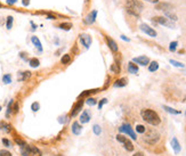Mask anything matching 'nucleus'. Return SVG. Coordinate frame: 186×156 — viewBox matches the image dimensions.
<instances>
[{
    "label": "nucleus",
    "instance_id": "1",
    "mask_svg": "<svg viewBox=\"0 0 186 156\" xmlns=\"http://www.w3.org/2000/svg\"><path fill=\"white\" fill-rule=\"evenodd\" d=\"M141 115L143 117V120L146 122V123L151 124L153 127H156L161 123V118L159 116V114L155 111L151 110V108H144L142 110Z\"/></svg>",
    "mask_w": 186,
    "mask_h": 156
},
{
    "label": "nucleus",
    "instance_id": "2",
    "mask_svg": "<svg viewBox=\"0 0 186 156\" xmlns=\"http://www.w3.org/2000/svg\"><path fill=\"white\" fill-rule=\"evenodd\" d=\"M124 7H126L127 13L135 16V17H139L141 16L142 10L144 8L143 2H141L139 0H126Z\"/></svg>",
    "mask_w": 186,
    "mask_h": 156
},
{
    "label": "nucleus",
    "instance_id": "3",
    "mask_svg": "<svg viewBox=\"0 0 186 156\" xmlns=\"http://www.w3.org/2000/svg\"><path fill=\"white\" fill-rule=\"evenodd\" d=\"M21 155L22 156H42L41 152L37 146L33 145H24L21 147Z\"/></svg>",
    "mask_w": 186,
    "mask_h": 156
},
{
    "label": "nucleus",
    "instance_id": "4",
    "mask_svg": "<svg viewBox=\"0 0 186 156\" xmlns=\"http://www.w3.org/2000/svg\"><path fill=\"white\" fill-rule=\"evenodd\" d=\"M145 137H144V141L148 145H155L160 139V135L158 131H155L154 129H150V130L145 131Z\"/></svg>",
    "mask_w": 186,
    "mask_h": 156
},
{
    "label": "nucleus",
    "instance_id": "5",
    "mask_svg": "<svg viewBox=\"0 0 186 156\" xmlns=\"http://www.w3.org/2000/svg\"><path fill=\"white\" fill-rule=\"evenodd\" d=\"M152 22H153L154 25H163L167 26V27H170V29L175 27L173 23H171L170 20H168L166 16H155V17L152 18Z\"/></svg>",
    "mask_w": 186,
    "mask_h": 156
},
{
    "label": "nucleus",
    "instance_id": "6",
    "mask_svg": "<svg viewBox=\"0 0 186 156\" xmlns=\"http://www.w3.org/2000/svg\"><path fill=\"white\" fill-rule=\"evenodd\" d=\"M119 131L121 132V133H124V135H128L131 139H134V140H136L137 139V136H136L135 131H134V129L131 128V125L128 123H124L122 124L121 127L119 128Z\"/></svg>",
    "mask_w": 186,
    "mask_h": 156
},
{
    "label": "nucleus",
    "instance_id": "7",
    "mask_svg": "<svg viewBox=\"0 0 186 156\" xmlns=\"http://www.w3.org/2000/svg\"><path fill=\"white\" fill-rule=\"evenodd\" d=\"M116 140L123 145V147H124L126 150H128V152H133L134 150V145H133V143L129 140L127 137H124L123 135H118L116 136Z\"/></svg>",
    "mask_w": 186,
    "mask_h": 156
},
{
    "label": "nucleus",
    "instance_id": "8",
    "mask_svg": "<svg viewBox=\"0 0 186 156\" xmlns=\"http://www.w3.org/2000/svg\"><path fill=\"white\" fill-rule=\"evenodd\" d=\"M155 9L156 10H162V12H168V10H173V5L170 2H165V1H159L155 4Z\"/></svg>",
    "mask_w": 186,
    "mask_h": 156
},
{
    "label": "nucleus",
    "instance_id": "9",
    "mask_svg": "<svg viewBox=\"0 0 186 156\" xmlns=\"http://www.w3.org/2000/svg\"><path fill=\"white\" fill-rule=\"evenodd\" d=\"M139 29H141L143 32L145 33V34H147V35H150V37H152V38H155L156 35H158V33H156V31L154 30L153 27H151L150 25H147L146 23H143V24H141V26H139Z\"/></svg>",
    "mask_w": 186,
    "mask_h": 156
},
{
    "label": "nucleus",
    "instance_id": "10",
    "mask_svg": "<svg viewBox=\"0 0 186 156\" xmlns=\"http://www.w3.org/2000/svg\"><path fill=\"white\" fill-rule=\"evenodd\" d=\"M133 62L135 64H138V65L141 66H146L150 64V58H148L147 56H138V57L133 58Z\"/></svg>",
    "mask_w": 186,
    "mask_h": 156
},
{
    "label": "nucleus",
    "instance_id": "11",
    "mask_svg": "<svg viewBox=\"0 0 186 156\" xmlns=\"http://www.w3.org/2000/svg\"><path fill=\"white\" fill-rule=\"evenodd\" d=\"M105 40H106L107 46H109V48L112 50V52H116L118 50H119V47H118V43L116 42V40H113L111 37H109V35H106V37H105Z\"/></svg>",
    "mask_w": 186,
    "mask_h": 156
},
{
    "label": "nucleus",
    "instance_id": "12",
    "mask_svg": "<svg viewBox=\"0 0 186 156\" xmlns=\"http://www.w3.org/2000/svg\"><path fill=\"white\" fill-rule=\"evenodd\" d=\"M80 42L82 43V45L86 47V48H89L90 45H91V38H90V35L88 34H86V33H82V34H80Z\"/></svg>",
    "mask_w": 186,
    "mask_h": 156
},
{
    "label": "nucleus",
    "instance_id": "13",
    "mask_svg": "<svg viewBox=\"0 0 186 156\" xmlns=\"http://www.w3.org/2000/svg\"><path fill=\"white\" fill-rule=\"evenodd\" d=\"M97 18V10H93V12H90L87 16H86V18H84V23L86 24H93V23H95V21Z\"/></svg>",
    "mask_w": 186,
    "mask_h": 156
},
{
    "label": "nucleus",
    "instance_id": "14",
    "mask_svg": "<svg viewBox=\"0 0 186 156\" xmlns=\"http://www.w3.org/2000/svg\"><path fill=\"white\" fill-rule=\"evenodd\" d=\"M170 145H171V147H173V153H175V154H179V152L182 150V147H180V143L176 137H173V139H171Z\"/></svg>",
    "mask_w": 186,
    "mask_h": 156
},
{
    "label": "nucleus",
    "instance_id": "15",
    "mask_svg": "<svg viewBox=\"0 0 186 156\" xmlns=\"http://www.w3.org/2000/svg\"><path fill=\"white\" fill-rule=\"evenodd\" d=\"M82 105H84V100H79L77 102L74 106H73V108H72V112H71V116H76L79 112L81 111V108H82Z\"/></svg>",
    "mask_w": 186,
    "mask_h": 156
},
{
    "label": "nucleus",
    "instance_id": "16",
    "mask_svg": "<svg viewBox=\"0 0 186 156\" xmlns=\"http://www.w3.org/2000/svg\"><path fill=\"white\" fill-rule=\"evenodd\" d=\"M71 130H72V132H73V135L79 136V135L82 132V125L79 123L78 121H76V122H73V124H72Z\"/></svg>",
    "mask_w": 186,
    "mask_h": 156
},
{
    "label": "nucleus",
    "instance_id": "17",
    "mask_svg": "<svg viewBox=\"0 0 186 156\" xmlns=\"http://www.w3.org/2000/svg\"><path fill=\"white\" fill-rule=\"evenodd\" d=\"M79 121H80V123H88L90 121V114L88 113V111H84L82 112V114L80 115V117H79Z\"/></svg>",
    "mask_w": 186,
    "mask_h": 156
},
{
    "label": "nucleus",
    "instance_id": "18",
    "mask_svg": "<svg viewBox=\"0 0 186 156\" xmlns=\"http://www.w3.org/2000/svg\"><path fill=\"white\" fill-rule=\"evenodd\" d=\"M127 85H128V79L127 78L119 79V80H116V82L113 83V85H114L116 88H122V87H126Z\"/></svg>",
    "mask_w": 186,
    "mask_h": 156
},
{
    "label": "nucleus",
    "instance_id": "19",
    "mask_svg": "<svg viewBox=\"0 0 186 156\" xmlns=\"http://www.w3.org/2000/svg\"><path fill=\"white\" fill-rule=\"evenodd\" d=\"M31 41H32L33 46L38 49L39 52H42V45H41V42H40V40H39L38 37H36V35H33L32 38H31Z\"/></svg>",
    "mask_w": 186,
    "mask_h": 156
},
{
    "label": "nucleus",
    "instance_id": "20",
    "mask_svg": "<svg viewBox=\"0 0 186 156\" xmlns=\"http://www.w3.org/2000/svg\"><path fill=\"white\" fill-rule=\"evenodd\" d=\"M31 72L25 71V72H19V81H26L31 78Z\"/></svg>",
    "mask_w": 186,
    "mask_h": 156
},
{
    "label": "nucleus",
    "instance_id": "21",
    "mask_svg": "<svg viewBox=\"0 0 186 156\" xmlns=\"http://www.w3.org/2000/svg\"><path fill=\"white\" fill-rule=\"evenodd\" d=\"M128 72L131 74H136L138 73V66L137 64H135L134 62H129L128 63Z\"/></svg>",
    "mask_w": 186,
    "mask_h": 156
},
{
    "label": "nucleus",
    "instance_id": "22",
    "mask_svg": "<svg viewBox=\"0 0 186 156\" xmlns=\"http://www.w3.org/2000/svg\"><path fill=\"white\" fill-rule=\"evenodd\" d=\"M0 130H4V131H6V132H12L13 128H12L10 124H8L2 121V122H0Z\"/></svg>",
    "mask_w": 186,
    "mask_h": 156
},
{
    "label": "nucleus",
    "instance_id": "23",
    "mask_svg": "<svg viewBox=\"0 0 186 156\" xmlns=\"http://www.w3.org/2000/svg\"><path fill=\"white\" fill-rule=\"evenodd\" d=\"M29 64H30V66L33 67V68H37V67H39V65H40V60H39L38 58H36V57H33V58L29 59Z\"/></svg>",
    "mask_w": 186,
    "mask_h": 156
},
{
    "label": "nucleus",
    "instance_id": "24",
    "mask_svg": "<svg viewBox=\"0 0 186 156\" xmlns=\"http://www.w3.org/2000/svg\"><path fill=\"white\" fill-rule=\"evenodd\" d=\"M165 16L167 17L168 20H171V21H177V15L175 13H173V10H168V12H165Z\"/></svg>",
    "mask_w": 186,
    "mask_h": 156
},
{
    "label": "nucleus",
    "instance_id": "25",
    "mask_svg": "<svg viewBox=\"0 0 186 156\" xmlns=\"http://www.w3.org/2000/svg\"><path fill=\"white\" fill-rule=\"evenodd\" d=\"M159 70V63L158 62H152V63H150L148 64V71L150 72H155Z\"/></svg>",
    "mask_w": 186,
    "mask_h": 156
},
{
    "label": "nucleus",
    "instance_id": "26",
    "mask_svg": "<svg viewBox=\"0 0 186 156\" xmlns=\"http://www.w3.org/2000/svg\"><path fill=\"white\" fill-rule=\"evenodd\" d=\"M61 62H62V64H63V65H67V64H70V62H71V55L70 54H65V55H63V57L61 58Z\"/></svg>",
    "mask_w": 186,
    "mask_h": 156
},
{
    "label": "nucleus",
    "instance_id": "27",
    "mask_svg": "<svg viewBox=\"0 0 186 156\" xmlns=\"http://www.w3.org/2000/svg\"><path fill=\"white\" fill-rule=\"evenodd\" d=\"M110 70L113 72V73H116V74H119L120 71H121V68H120V64H118V63H114V64H112L111 67H110Z\"/></svg>",
    "mask_w": 186,
    "mask_h": 156
},
{
    "label": "nucleus",
    "instance_id": "28",
    "mask_svg": "<svg viewBox=\"0 0 186 156\" xmlns=\"http://www.w3.org/2000/svg\"><path fill=\"white\" fill-rule=\"evenodd\" d=\"M13 23H14V17L13 16H8L6 18V27L7 30H10L13 27Z\"/></svg>",
    "mask_w": 186,
    "mask_h": 156
},
{
    "label": "nucleus",
    "instance_id": "29",
    "mask_svg": "<svg viewBox=\"0 0 186 156\" xmlns=\"http://www.w3.org/2000/svg\"><path fill=\"white\" fill-rule=\"evenodd\" d=\"M13 104H14V100L12 99L9 103H8V106H7V111H6V117H9L12 112H13Z\"/></svg>",
    "mask_w": 186,
    "mask_h": 156
},
{
    "label": "nucleus",
    "instance_id": "30",
    "mask_svg": "<svg viewBox=\"0 0 186 156\" xmlns=\"http://www.w3.org/2000/svg\"><path fill=\"white\" fill-rule=\"evenodd\" d=\"M59 29H62V30H64V31H70L71 29H72V24L69 23V22H66V23H61V24H59Z\"/></svg>",
    "mask_w": 186,
    "mask_h": 156
},
{
    "label": "nucleus",
    "instance_id": "31",
    "mask_svg": "<svg viewBox=\"0 0 186 156\" xmlns=\"http://www.w3.org/2000/svg\"><path fill=\"white\" fill-rule=\"evenodd\" d=\"M163 110L168 113H170V114H175V115H177V114H180L179 111H177V110H173L171 107H169V106H166V105H163Z\"/></svg>",
    "mask_w": 186,
    "mask_h": 156
},
{
    "label": "nucleus",
    "instance_id": "32",
    "mask_svg": "<svg viewBox=\"0 0 186 156\" xmlns=\"http://www.w3.org/2000/svg\"><path fill=\"white\" fill-rule=\"evenodd\" d=\"M14 141H15V143H17L19 147H22V146H24V145H26V143L21 138V137L19 136H15L14 137Z\"/></svg>",
    "mask_w": 186,
    "mask_h": 156
},
{
    "label": "nucleus",
    "instance_id": "33",
    "mask_svg": "<svg viewBox=\"0 0 186 156\" xmlns=\"http://www.w3.org/2000/svg\"><path fill=\"white\" fill-rule=\"evenodd\" d=\"M169 63H170L171 65L175 66V67H180V68H184V67H185V65H184L183 63L177 62V60H175V59H170V60H169Z\"/></svg>",
    "mask_w": 186,
    "mask_h": 156
},
{
    "label": "nucleus",
    "instance_id": "34",
    "mask_svg": "<svg viewBox=\"0 0 186 156\" xmlns=\"http://www.w3.org/2000/svg\"><path fill=\"white\" fill-rule=\"evenodd\" d=\"M84 103L88 105V106H95V105L97 104V100L93 97H88L87 99H86V102H84Z\"/></svg>",
    "mask_w": 186,
    "mask_h": 156
},
{
    "label": "nucleus",
    "instance_id": "35",
    "mask_svg": "<svg viewBox=\"0 0 186 156\" xmlns=\"http://www.w3.org/2000/svg\"><path fill=\"white\" fill-rule=\"evenodd\" d=\"M2 82H4L5 85L12 83V75H10V74H5V75L2 77Z\"/></svg>",
    "mask_w": 186,
    "mask_h": 156
},
{
    "label": "nucleus",
    "instance_id": "36",
    "mask_svg": "<svg viewBox=\"0 0 186 156\" xmlns=\"http://www.w3.org/2000/svg\"><path fill=\"white\" fill-rule=\"evenodd\" d=\"M177 46H178V42H177V41H171V42H170V45H169V50H170L171 52H176Z\"/></svg>",
    "mask_w": 186,
    "mask_h": 156
},
{
    "label": "nucleus",
    "instance_id": "37",
    "mask_svg": "<svg viewBox=\"0 0 186 156\" xmlns=\"http://www.w3.org/2000/svg\"><path fill=\"white\" fill-rule=\"evenodd\" d=\"M136 131L138 132V133H145V131H146V128L144 127V125H142V124H137V127H136Z\"/></svg>",
    "mask_w": 186,
    "mask_h": 156
},
{
    "label": "nucleus",
    "instance_id": "38",
    "mask_svg": "<svg viewBox=\"0 0 186 156\" xmlns=\"http://www.w3.org/2000/svg\"><path fill=\"white\" fill-rule=\"evenodd\" d=\"M93 131H94V133H95L96 136H99V135L102 133V129H101V127H99V125H97V124H95V125L93 127Z\"/></svg>",
    "mask_w": 186,
    "mask_h": 156
},
{
    "label": "nucleus",
    "instance_id": "39",
    "mask_svg": "<svg viewBox=\"0 0 186 156\" xmlns=\"http://www.w3.org/2000/svg\"><path fill=\"white\" fill-rule=\"evenodd\" d=\"M31 110L33 112H38L40 110V104H39L38 102H34L32 105H31Z\"/></svg>",
    "mask_w": 186,
    "mask_h": 156
},
{
    "label": "nucleus",
    "instance_id": "40",
    "mask_svg": "<svg viewBox=\"0 0 186 156\" xmlns=\"http://www.w3.org/2000/svg\"><path fill=\"white\" fill-rule=\"evenodd\" d=\"M107 103V99L106 98H103V99H101L99 100V103H98V110H102L103 106Z\"/></svg>",
    "mask_w": 186,
    "mask_h": 156
},
{
    "label": "nucleus",
    "instance_id": "41",
    "mask_svg": "<svg viewBox=\"0 0 186 156\" xmlns=\"http://www.w3.org/2000/svg\"><path fill=\"white\" fill-rule=\"evenodd\" d=\"M13 114H17L19 113V103H16V102H14L13 104V112H12Z\"/></svg>",
    "mask_w": 186,
    "mask_h": 156
},
{
    "label": "nucleus",
    "instance_id": "42",
    "mask_svg": "<svg viewBox=\"0 0 186 156\" xmlns=\"http://www.w3.org/2000/svg\"><path fill=\"white\" fill-rule=\"evenodd\" d=\"M0 156H13L10 152H8L6 149H1L0 150Z\"/></svg>",
    "mask_w": 186,
    "mask_h": 156
},
{
    "label": "nucleus",
    "instance_id": "43",
    "mask_svg": "<svg viewBox=\"0 0 186 156\" xmlns=\"http://www.w3.org/2000/svg\"><path fill=\"white\" fill-rule=\"evenodd\" d=\"M1 141H2V143H4L6 147H10V146H12V143H10L7 138H2V140H1Z\"/></svg>",
    "mask_w": 186,
    "mask_h": 156
},
{
    "label": "nucleus",
    "instance_id": "44",
    "mask_svg": "<svg viewBox=\"0 0 186 156\" xmlns=\"http://www.w3.org/2000/svg\"><path fill=\"white\" fill-rule=\"evenodd\" d=\"M19 57L23 59V60H29L27 56H26V52H19Z\"/></svg>",
    "mask_w": 186,
    "mask_h": 156
},
{
    "label": "nucleus",
    "instance_id": "45",
    "mask_svg": "<svg viewBox=\"0 0 186 156\" xmlns=\"http://www.w3.org/2000/svg\"><path fill=\"white\" fill-rule=\"evenodd\" d=\"M17 2V0H6V4L7 5H9V6H13Z\"/></svg>",
    "mask_w": 186,
    "mask_h": 156
},
{
    "label": "nucleus",
    "instance_id": "46",
    "mask_svg": "<svg viewBox=\"0 0 186 156\" xmlns=\"http://www.w3.org/2000/svg\"><path fill=\"white\" fill-rule=\"evenodd\" d=\"M22 5L24 7H27L30 5V0H22Z\"/></svg>",
    "mask_w": 186,
    "mask_h": 156
},
{
    "label": "nucleus",
    "instance_id": "47",
    "mask_svg": "<svg viewBox=\"0 0 186 156\" xmlns=\"http://www.w3.org/2000/svg\"><path fill=\"white\" fill-rule=\"evenodd\" d=\"M120 38H121L123 41H127V42H129V41H130V39H129V38H127L126 35H123V34H122V35H120Z\"/></svg>",
    "mask_w": 186,
    "mask_h": 156
},
{
    "label": "nucleus",
    "instance_id": "48",
    "mask_svg": "<svg viewBox=\"0 0 186 156\" xmlns=\"http://www.w3.org/2000/svg\"><path fill=\"white\" fill-rule=\"evenodd\" d=\"M145 1H147V2H151V4H158L160 0H145Z\"/></svg>",
    "mask_w": 186,
    "mask_h": 156
},
{
    "label": "nucleus",
    "instance_id": "49",
    "mask_svg": "<svg viewBox=\"0 0 186 156\" xmlns=\"http://www.w3.org/2000/svg\"><path fill=\"white\" fill-rule=\"evenodd\" d=\"M65 117H66V116H62V117H59V120H58V121H59V123H64Z\"/></svg>",
    "mask_w": 186,
    "mask_h": 156
},
{
    "label": "nucleus",
    "instance_id": "50",
    "mask_svg": "<svg viewBox=\"0 0 186 156\" xmlns=\"http://www.w3.org/2000/svg\"><path fill=\"white\" fill-rule=\"evenodd\" d=\"M133 156H144V154H143L142 152H137V153H135Z\"/></svg>",
    "mask_w": 186,
    "mask_h": 156
},
{
    "label": "nucleus",
    "instance_id": "51",
    "mask_svg": "<svg viewBox=\"0 0 186 156\" xmlns=\"http://www.w3.org/2000/svg\"><path fill=\"white\" fill-rule=\"evenodd\" d=\"M31 24H32V30H36V29H37V25H36L33 22H31Z\"/></svg>",
    "mask_w": 186,
    "mask_h": 156
},
{
    "label": "nucleus",
    "instance_id": "52",
    "mask_svg": "<svg viewBox=\"0 0 186 156\" xmlns=\"http://www.w3.org/2000/svg\"><path fill=\"white\" fill-rule=\"evenodd\" d=\"M178 52H179V54H184V52H185V50H184V49H180Z\"/></svg>",
    "mask_w": 186,
    "mask_h": 156
},
{
    "label": "nucleus",
    "instance_id": "53",
    "mask_svg": "<svg viewBox=\"0 0 186 156\" xmlns=\"http://www.w3.org/2000/svg\"><path fill=\"white\" fill-rule=\"evenodd\" d=\"M1 7H2V5H1V4H0V8H1Z\"/></svg>",
    "mask_w": 186,
    "mask_h": 156
},
{
    "label": "nucleus",
    "instance_id": "54",
    "mask_svg": "<svg viewBox=\"0 0 186 156\" xmlns=\"http://www.w3.org/2000/svg\"><path fill=\"white\" fill-rule=\"evenodd\" d=\"M0 111H1V105H0Z\"/></svg>",
    "mask_w": 186,
    "mask_h": 156
},
{
    "label": "nucleus",
    "instance_id": "55",
    "mask_svg": "<svg viewBox=\"0 0 186 156\" xmlns=\"http://www.w3.org/2000/svg\"><path fill=\"white\" fill-rule=\"evenodd\" d=\"M185 115H186V112H185Z\"/></svg>",
    "mask_w": 186,
    "mask_h": 156
}]
</instances>
